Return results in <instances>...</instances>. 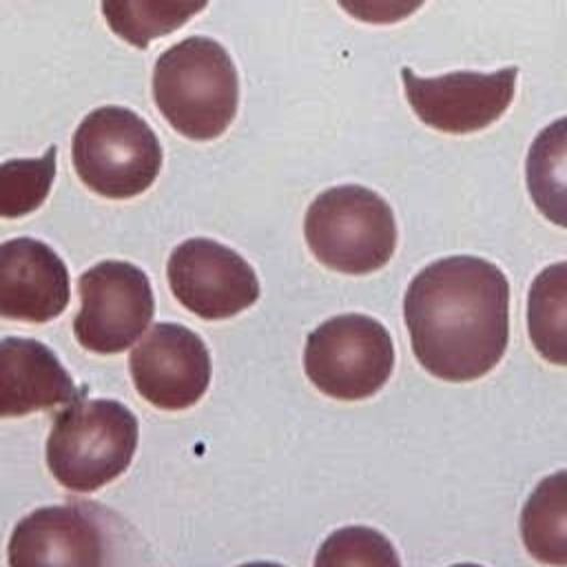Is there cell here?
<instances>
[{"label": "cell", "instance_id": "6da1fadb", "mask_svg": "<svg viewBox=\"0 0 567 567\" xmlns=\"http://www.w3.org/2000/svg\"><path fill=\"white\" fill-rule=\"evenodd\" d=\"M403 315L425 372L454 383L474 381L505 354L509 284L487 259L443 257L410 281Z\"/></svg>", "mask_w": 567, "mask_h": 567}, {"label": "cell", "instance_id": "7a4b0ae2", "mask_svg": "<svg viewBox=\"0 0 567 567\" xmlns=\"http://www.w3.org/2000/svg\"><path fill=\"white\" fill-rule=\"evenodd\" d=\"M153 97L162 117L179 135L197 142L215 140L237 113L235 62L217 40L190 35L157 58Z\"/></svg>", "mask_w": 567, "mask_h": 567}, {"label": "cell", "instance_id": "3957f363", "mask_svg": "<svg viewBox=\"0 0 567 567\" xmlns=\"http://www.w3.org/2000/svg\"><path fill=\"white\" fill-rule=\"evenodd\" d=\"M137 419L113 399H75L53 419L47 465L71 492H95L115 481L133 461Z\"/></svg>", "mask_w": 567, "mask_h": 567}, {"label": "cell", "instance_id": "277c9868", "mask_svg": "<svg viewBox=\"0 0 567 567\" xmlns=\"http://www.w3.org/2000/svg\"><path fill=\"white\" fill-rule=\"evenodd\" d=\"M310 252L328 268L368 275L385 266L396 248V221L388 202L359 184L332 186L306 210Z\"/></svg>", "mask_w": 567, "mask_h": 567}, {"label": "cell", "instance_id": "5b68a950", "mask_svg": "<svg viewBox=\"0 0 567 567\" xmlns=\"http://www.w3.org/2000/svg\"><path fill=\"white\" fill-rule=\"evenodd\" d=\"M71 159L86 188L109 199H128L151 188L164 153L142 115L124 106H100L78 124Z\"/></svg>", "mask_w": 567, "mask_h": 567}, {"label": "cell", "instance_id": "8992f818", "mask_svg": "<svg viewBox=\"0 0 567 567\" xmlns=\"http://www.w3.org/2000/svg\"><path fill=\"white\" fill-rule=\"evenodd\" d=\"M394 343L368 315H339L317 326L303 348V370L317 390L339 401L372 396L390 379Z\"/></svg>", "mask_w": 567, "mask_h": 567}, {"label": "cell", "instance_id": "52a82bcc", "mask_svg": "<svg viewBox=\"0 0 567 567\" xmlns=\"http://www.w3.org/2000/svg\"><path fill=\"white\" fill-rule=\"evenodd\" d=\"M78 290L82 306L73 319V332L82 348L97 354L131 348L155 315L148 277L128 261H100L80 275Z\"/></svg>", "mask_w": 567, "mask_h": 567}, {"label": "cell", "instance_id": "ba28073f", "mask_svg": "<svg viewBox=\"0 0 567 567\" xmlns=\"http://www.w3.org/2000/svg\"><path fill=\"white\" fill-rule=\"evenodd\" d=\"M166 275L175 299L208 321L235 317L259 299L252 266L208 237L182 241L168 257Z\"/></svg>", "mask_w": 567, "mask_h": 567}, {"label": "cell", "instance_id": "9c48e42d", "mask_svg": "<svg viewBox=\"0 0 567 567\" xmlns=\"http://www.w3.org/2000/svg\"><path fill=\"white\" fill-rule=\"evenodd\" d=\"M518 69L505 66L494 73L454 71L439 78H421L401 69L405 97L416 117L430 128L463 135L496 122L509 106Z\"/></svg>", "mask_w": 567, "mask_h": 567}, {"label": "cell", "instance_id": "30bf717a", "mask_svg": "<svg viewBox=\"0 0 567 567\" xmlns=\"http://www.w3.org/2000/svg\"><path fill=\"white\" fill-rule=\"evenodd\" d=\"M140 396L162 410L195 405L210 383V354L204 339L179 323H155L128 354Z\"/></svg>", "mask_w": 567, "mask_h": 567}, {"label": "cell", "instance_id": "8fae6325", "mask_svg": "<svg viewBox=\"0 0 567 567\" xmlns=\"http://www.w3.org/2000/svg\"><path fill=\"white\" fill-rule=\"evenodd\" d=\"M71 279L58 252L33 237L0 244V317L44 323L69 303Z\"/></svg>", "mask_w": 567, "mask_h": 567}, {"label": "cell", "instance_id": "7c38bea8", "mask_svg": "<svg viewBox=\"0 0 567 567\" xmlns=\"http://www.w3.org/2000/svg\"><path fill=\"white\" fill-rule=\"evenodd\" d=\"M9 565H102L106 540L84 505H49L27 514L11 532Z\"/></svg>", "mask_w": 567, "mask_h": 567}, {"label": "cell", "instance_id": "4fadbf2b", "mask_svg": "<svg viewBox=\"0 0 567 567\" xmlns=\"http://www.w3.org/2000/svg\"><path fill=\"white\" fill-rule=\"evenodd\" d=\"M84 394L49 346L27 337L0 339V419L66 405Z\"/></svg>", "mask_w": 567, "mask_h": 567}, {"label": "cell", "instance_id": "5bb4252c", "mask_svg": "<svg viewBox=\"0 0 567 567\" xmlns=\"http://www.w3.org/2000/svg\"><path fill=\"white\" fill-rule=\"evenodd\" d=\"M527 551L545 565H567V470L545 476L520 512Z\"/></svg>", "mask_w": 567, "mask_h": 567}, {"label": "cell", "instance_id": "9a60e30c", "mask_svg": "<svg viewBox=\"0 0 567 567\" xmlns=\"http://www.w3.org/2000/svg\"><path fill=\"white\" fill-rule=\"evenodd\" d=\"M525 179L543 217L567 228V117L554 120L534 137L525 162Z\"/></svg>", "mask_w": 567, "mask_h": 567}, {"label": "cell", "instance_id": "2e32d148", "mask_svg": "<svg viewBox=\"0 0 567 567\" xmlns=\"http://www.w3.org/2000/svg\"><path fill=\"white\" fill-rule=\"evenodd\" d=\"M527 332L538 354L567 365V261L543 268L527 295Z\"/></svg>", "mask_w": 567, "mask_h": 567}, {"label": "cell", "instance_id": "e0dca14e", "mask_svg": "<svg viewBox=\"0 0 567 567\" xmlns=\"http://www.w3.org/2000/svg\"><path fill=\"white\" fill-rule=\"evenodd\" d=\"M208 0H102L109 29L131 47L146 49L199 13Z\"/></svg>", "mask_w": 567, "mask_h": 567}, {"label": "cell", "instance_id": "ac0fdd59", "mask_svg": "<svg viewBox=\"0 0 567 567\" xmlns=\"http://www.w3.org/2000/svg\"><path fill=\"white\" fill-rule=\"evenodd\" d=\"M58 146L42 157H18L0 164V217H24L38 210L51 193L58 166Z\"/></svg>", "mask_w": 567, "mask_h": 567}, {"label": "cell", "instance_id": "d6986e66", "mask_svg": "<svg viewBox=\"0 0 567 567\" xmlns=\"http://www.w3.org/2000/svg\"><path fill=\"white\" fill-rule=\"evenodd\" d=\"M317 565H399L394 547L370 527H343L319 549Z\"/></svg>", "mask_w": 567, "mask_h": 567}, {"label": "cell", "instance_id": "ffe728a7", "mask_svg": "<svg viewBox=\"0 0 567 567\" xmlns=\"http://www.w3.org/2000/svg\"><path fill=\"white\" fill-rule=\"evenodd\" d=\"M352 18L368 24H394L412 16L425 0H337Z\"/></svg>", "mask_w": 567, "mask_h": 567}]
</instances>
